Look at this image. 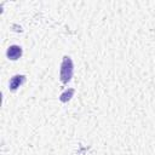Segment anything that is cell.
<instances>
[{"label":"cell","mask_w":155,"mask_h":155,"mask_svg":"<svg viewBox=\"0 0 155 155\" xmlns=\"http://www.w3.org/2000/svg\"><path fill=\"white\" fill-rule=\"evenodd\" d=\"M73 62L69 57H64L63 59V63H62V67H61V80L63 82H67L70 80L71 75H73Z\"/></svg>","instance_id":"obj_1"},{"label":"cell","mask_w":155,"mask_h":155,"mask_svg":"<svg viewBox=\"0 0 155 155\" xmlns=\"http://www.w3.org/2000/svg\"><path fill=\"white\" fill-rule=\"evenodd\" d=\"M22 54V48L17 45H13V46H10L8 50H7V57L10 59H17L19 58Z\"/></svg>","instance_id":"obj_2"},{"label":"cell","mask_w":155,"mask_h":155,"mask_svg":"<svg viewBox=\"0 0 155 155\" xmlns=\"http://www.w3.org/2000/svg\"><path fill=\"white\" fill-rule=\"evenodd\" d=\"M23 82H24V76H23V75H16V76H13V78L11 79V81H10V87H11V90H16V88L19 87Z\"/></svg>","instance_id":"obj_3"},{"label":"cell","mask_w":155,"mask_h":155,"mask_svg":"<svg viewBox=\"0 0 155 155\" xmlns=\"http://www.w3.org/2000/svg\"><path fill=\"white\" fill-rule=\"evenodd\" d=\"M73 93H74V90H69V91H67V92H64L62 96H61V101H63V102H65V101H68L71 96H73Z\"/></svg>","instance_id":"obj_4"}]
</instances>
